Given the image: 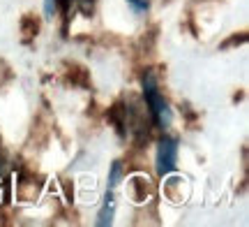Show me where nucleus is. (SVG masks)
I'll return each instance as SVG.
<instances>
[{"mask_svg": "<svg viewBox=\"0 0 249 227\" xmlns=\"http://www.w3.org/2000/svg\"><path fill=\"white\" fill-rule=\"evenodd\" d=\"M141 86H143V100H145V107H148V114H150V121L157 127L166 130L173 121V114H171V107L166 98L161 95L160 83H157V77L148 70L143 72L141 77Z\"/></svg>", "mask_w": 249, "mask_h": 227, "instance_id": "nucleus-1", "label": "nucleus"}, {"mask_svg": "<svg viewBox=\"0 0 249 227\" xmlns=\"http://www.w3.org/2000/svg\"><path fill=\"white\" fill-rule=\"evenodd\" d=\"M176 160H178V139L164 135L157 146V174L161 179L176 169Z\"/></svg>", "mask_w": 249, "mask_h": 227, "instance_id": "nucleus-2", "label": "nucleus"}, {"mask_svg": "<svg viewBox=\"0 0 249 227\" xmlns=\"http://www.w3.org/2000/svg\"><path fill=\"white\" fill-rule=\"evenodd\" d=\"M108 121L118 130V135L127 137V104L124 102H116L108 107Z\"/></svg>", "mask_w": 249, "mask_h": 227, "instance_id": "nucleus-3", "label": "nucleus"}, {"mask_svg": "<svg viewBox=\"0 0 249 227\" xmlns=\"http://www.w3.org/2000/svg\"><path fill=\"white\" fill-rule=\"evenodd\" d=\"M113 213H116V200H113V190H107V197H104V204L99 209L97 216V227H108L113 223Z\"/></svg>", "mask_w": 249, "mask_h": 227, "instance_id": "nucleus-4", "label": "nucleus"}, {"mask_svg": "<svg viewBox=\"0 0 249 227\" xmlns=\"http://www.w3.org/2000/svg\"><path fill=\"white\" fill-rule=\"evenodd\" d=\"M67 82H71L74 86H83V88H88L90 86L88 70H86V67H79V65H70V70H67Z\"/></svg>", "mask_w": 249, "mask_h": 227, "instance_id": "nucleus-5", "label": "nucleus"}, {"mask_svg": "<svg viewBox=\"0 0 249 227\" xmlns=\"http://www.w3.org/2000/svg\"><path fill=\"white\" fill-rule=\"evenodd\" d=\"M37 30H39V21H37L35 17L26 14V17L21 19V33H23V42H26V44L33 37H37Z\"/></svg>", "mask_w": 249, "mask_h": 227, "instance_id": "nucleus-6", "label": "nucleus"}, {"mask_svg": "<svg viewBox=\"0 0 249 227\" xmlns=\"http://www.w3.org/2000/svg\"><path fill=\"white\" fill-rule=\"evenodd\" d=\"M120 176H123V163L116 160V163L111 165V172H108V190H116Z\"/></svg>", "mask_w": 249, "mask_h": 227, "instance_id": "nucleus-7", "label": "nucleus"}, {"mask_svg": "<svg viewBox=\"0 0 249 227\" xmlns=\"http://www.w3.org/2000/svg\"><path fill=\"white\" fill-rule=\"evenodd\" d=\"M127 2H129V7L134 9V14H143V12H148V7H150L148 0H127Z\"/></svg>", "mask_w": 249, "mask_h": 227, "instance_id": "nucleus-8", "label": "nucleus"}, {"mask_svg": "<svg viewBox=\"0 0 249 227\" xmlns=\"http://www.w3.org/2000/svg\"><path fill=\"white\" fill-rule=\"evenodd\" d=\"M74 5H76L86 17H90V14H92V7H95V0H74Z\"/></svg>", "mask_w": 249, "mask_h": 227, "instance_id": "nucleus-9", "label": "nucleus"}, {"mask_svg": "<svg viewBox=\"0 0 249 227\" xmlns=\"http://www.w3.org/2000/svg\"><path fill=\"white\" fill-rule=\"evenodd\" d=\"M58 12V0H44V17H53Z\"/></svg>", "mask_w": 249, "mask_h": 227, "instance_id": "nucleus-10", "label": "nucleus"}]
</instances>
